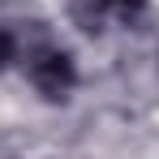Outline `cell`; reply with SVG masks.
<instances>
[{
  "label": "cell",
  "mask_w": 159,
  "mask_h": 159,
  "mask_svg": "<svg viewBox=\"0 0 159 159\" xmlns=\"http://www.w3.org/2000/svg\"><path fill=\"white\" fill-rule=\"evenodd\" d=\"M107 9H112V13H120L125 22H133V17L146 9V0H107Z\"/></svg>",
  "instance_id": "277c9868"
},
{
  "label": "cell",
  "mask_w": 159,
  "mask_h": 159,
  "mask_svg": "<svg viewBox=\"0 0 159 159\" xmlns=\"http://www.w3.org/2000/svg\"><path fill=\"white\" fill-rule=\"evenodd\" d=\"M13 60H17V34L9 26H0V69H9Z\"/></svg>",
  "instance_id": "3957f363"
},
{
  "label": "cell",
  "mask_w": 159,
  "mask_h": 159,
  "mask_svg": "<svg viewBox=\"0 0 159 159\" xmlns=\"http://www.w3.org/2000/svg\"><path fill=\"white\" fill-rule=\"evenodd\" d=\"M30 82H34V90L43 99L60 103L73 90V82H78V65H73V56L60 52V48H39L30 56Z\"/></svg>",
  "instance_id": "6da1fadb"
},
{
  "label": "cell",
  "mask_w": 159,
  "mask_h": 159,
  "mask_svg": "<svg viewBox=\"0 0 159 159\" xmlns=\"http://www.w3.org/2000/svg\"><path fill=\"white\" fill-rule=\"evenodd\" d=\"M103 13H107V0H73V22L86 34H99L103 30Z\"/></svg>",
  "instance_id": "7a4b0ae2"
}]
</instances>
